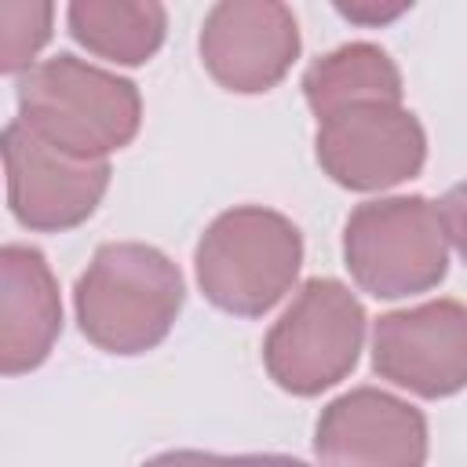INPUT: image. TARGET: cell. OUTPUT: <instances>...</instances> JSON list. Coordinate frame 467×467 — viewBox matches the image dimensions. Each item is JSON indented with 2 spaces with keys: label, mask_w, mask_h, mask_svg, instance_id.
Instances as JSON below:
<instances>
[{
  "label": "cell",
  "mask_w": 467,
  "mask_h": 467,
  "mask_svg": "<svg viewBox=\"0 0 467 467\" xmlns=\"http://www.w3.org/2000/svg\"><path fill=\"white\" fill-rule=\"evenodd\" d=\"M18 120L69 157L106 161L135 139L142 99L128 77L62 51L18 77Z\"/></svg>",
  "instance_id": "cell-1"
},
{
  "label": "cell",
  "mask_w": 467,
  "mask_h": 467,
  "mask_svg": "<svg viewBox=\"0 0 467 467\" xmlns=\"http://www.w3.org/2000/svg\"><path fill=\"white\" fill-rule=\"evenodd\" d=\"M182 274L153 244L109 241L77 277L73 306L80 332L109 354L153 350L182 310Z\"/></svg>",
  "instance_id": "cell-2"
},
{
  "label": "cell",
  "mask_w": 467,
  "mask_h": 467,
  "mask_svg": "<svg viewBox=\"0 0 467 467\" xmlns=\"http://www.w3.org/2000/svg\"><path fill=\"white\" fill-rule=\"evenodd\" d=\"M193 263L208 303L237 317H259L292 288L303 266V234L274 208L237 204L212 219Z\"/></svg>",
  "instance_id": "cell-3"
},
{
  "label": "cell",
  "mask_w": 467,
  "mask_h": 467,
  "mask_svg": "<svg viewBox=\"0 0 467 467\" xmlns=\"http://www.w3.org/2000/svg\"><path fill=\"white\" fill-rule=\"evenodd\" d=\"M343 259L350 277L376 299H401L434 288L449 270V237L420 193L365 201L347 215Z\"/></svg>",
  "instance_id": "cell-4"
},
{
  "label": "cell",
  "mask_w": 467,
  "mask_h": 467,
  "mask_svg": "<svg viewBox=\"0 0 467 467\" xmlns=\"http://www.w3.org/2000/svg\"><path fill=\"white\" fill-rule=\"evenodd\" d=\"M361 343L365 306L358 296L332 277H310L266 332L263 365L281 390L310 398L358 365Z\"/></svg>",
  "instance_id": "cell-5"
},
{
  "label": "cell",
  "mask_w": 467,
  "mask_h": 467,
  "mask_svg": "<svg viewBox=\"0 0 467 467\" xmlns=\"http://www.w3.org/2000/svg\"><path fill=\"white\" fill-rule=\"evenodd\" d=\"M317 164L347 190H387L412 179L427 157V135L401 102H361L317 120Z\"/></svg>",
  "instance_id": "cell-6"
},
{
  "label": "cell",
  "mask_w": 467,
  "mask_h": 467,
  "mask_svg": "<svg viewBox=\"0 0 467 467\" xmlns=\"http://www.w3.org/2000/svg\"><path fill=\"white\" fill-rule=\"evenodd\" d=\"M0 150L7 171V204L29 230H69L84 223L109 186V161L69 157L33 135L22 120L4 128Z\"/></svg>",
  "instance_id": "cell-7"
},
{
  "label": "cell",
  "mask_w": 467,
  "mask_h": 467,
  "mask_svg": "<svg viewBox=\"0 0 467 467\" xmlns=\"http://www.w3.org/2000/svg\"><path fill=\"white\" fill-rule=\"evenodd\" d=\"M372 368L420 398H449L467 387V306L431 299L390 310L372 328Z\"/></svg>",
  "instance_id": "cell-8"
},
{
  "label": "cell",
  "mask_w": 467,
  "mask_h": 467,
  "mask_svg": "<svg viewBox=\"0 0 467 467\" xmlns=\"http://www.w3.org/2000/svg\"><path fill=\"white\" fill-rule=\"evenodd\" d=\"M299 55V26L277 0H223L204 15V69L241 95L270 91Z\"/></svg>",
  "instance_id": "cell-9"
},
{
  "label": "cell",
  "mask_w": 467,
  "mask_h": 467,
  "mask_svg": "<svg viewBox=\"0 0 467 467\" xmlns=\"http://www.w3.org/2000/svg\"><path fill=\"white\" fill-rule=\"evenodd\" d=\"M314 452L321 467H423L427 420L387 390L354 387L321 409Z\"/></svg>",
  "instance_id": "cell-10"
},
{
  "label": "cell",
  "mask_w": 467,
  "mask_h": 467,
  "mask_svg": "<svg viewBox=\"0 0 467 467\" xmlns=\"http://www.w3.org/2000/svg\"><path fill=\"white\" fill-rule=\"evenodd\" d=\"M0 288V368L4 376L29 372L51 354L62 332L58 285L44 252L29 244H4Z\"/></svg>",
  "instance_id": "cell-11"
},
{
  "label": "cell",
  "mask_w": 467,
  "mask_h": 467,
  "mask_svg": "<svg viewBox=\"0 0 467 467\" xmlns=\"http://www.w3.org/2000/svg\"><path fill=\"white\" fill-rule=\"evenodd\" d=\"M303 95L314 117L325 120L361 102H401V73L383 47L354 40L310 62L303 73Z\"/></svg>",
  "instance_id": "cell-12"
},
{
  "label": "cell",
  "mask_w": 467,
  "mask_h": 467,
  "mask_svg": "<svg viewBox=\"0 0 467 467\" xmlns=\"http://www.w3.org/2000/svg\"><path fill=\"white\" fill-rule=\"evenodd\" d=\"M69 33L95 55L120 62V66H139L146 62L161 40L168 15L161 4H106V0H77L66 11Z\"/></svg>",
  "instance_id": "cell-13"
},
{
  "label": "cell",
  "mask_w": 467,
  "mask_h": 467,
  "mask_svg": "<svg viewBox=\"0 0 467 467\" xmlns=\"http://www.w3.org/2000/svg\"><path fill=\"white\" fill-rule=\"evenodd\" d=\"M51 33V4H0V69H29V58Z\"/></svg>",
  "instance_id": "cell-14"
},
{
  "label": "cell",
  "mask_w": 467,
  "mask_h": 467,
  "mask_svg": "<svg viewBox=\"0 0 467 467\" xmlns=\"http://www.w3.org/2000/svg\"><path fill=\"white\" fill-rule=\"evenodd\" d=\"M438 215H441L445 237L452 241V248H456L460 259L467 263V182H456V186L438 201Z\"/></svg>",
  "instance_id": "cell-15"
},
{
  "label": "cell",
  "mask_w": 467,
  "mask_h": 467,
  "mask_svg": "<svg viewBox=\"0 0 467 467\" xmlns=\"http://www.w3.org/2000/svg\"><path fill=\"white\" fill-rule=\"evenodd\" d=\"M215 467H310V463L277 452H244V456H219Z\"/></svg>",
  "instance_id": "cell-16"
},
{
  "label": "cell",
  "mask_w": 467,
  "mask_h": 467,
  "mask_svg": "<svg viewBox=\"0 0 467 467\" xmlns=\"http://www.w3.org/2000/svg\"><path fill=\"white\" fill-rule=\"evenodd\" d=\"M215 452H197V449H175V452H161L153 460H146L142 467H215Z\"/></svg>",
  "instance_id": "cell-17"
},
{
  "label": "cell",
  "mask_w": 467,
  "mask_h": 467,
  "mask_svg": "<svg viewBox=\"0 0 467 467\" xmlns=\"http://www.w3.org/2000/svg\"><path fill=\"white\" fill-rule=\"evenodd\" d=\"M339 15L354 18V22H387V18H398L405 11V4H390V7H365V4H336Z\"/></svg>",
  "instance_id": "cell-18"
}]
</instances>
